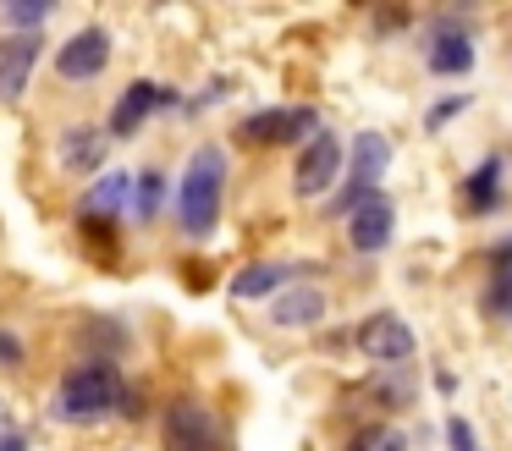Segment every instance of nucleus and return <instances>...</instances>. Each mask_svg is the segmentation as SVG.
<instances>
[{"label":"nucleus","instance_id":"obj_1","mask_svg":"<svg viewBox=\"0 0 512 451\" xmlns=\"http://www.w3.org/2000/svg\"><path fill=\"white\" fill-rule=\"evenodd\" d=\"M226 182H232V154H226V143H215V138L193 143L182 171H177V182H171V226H177L182 242L204 248V242L221 231Z\"/></svg>","mask_w":512,"mask_h":451},{"label":"nucleus","instance_id":"obj_2","mask_svg":"<svg viewBox=\"0 0 512 451\" xmlns=\"http://www.w3.org/2000/svg\"><path fill=\"white\" fill-rule=\"evenodd\" d=\"M122 380L127 374L116 363H67L61 380L50 385V402H45V418L61 429H94L105 418H116V396H122Z\"/></svg>","mask_w":512,"mask_h":451},{"label":"nucleus","instance_id":"obj_3","mask_svg":"<svg viewBox=\"0 0 512 451\" xmlns=\"http://www.w3.org/2000/svg\"><path fill=\"white\" fill-rule=\"evenodd\" d=\"M160 446L166 451H232V429L210 407V396L177 391L160 407Z\"/></svg>","mask_w":512,"mask_h":451},{"label":"nucleus","instance_id":"obj_4","mask_svg":"<svg viewBox=\"0 0 512 451\" xmlns=\"http://www.w3.org/2000/svg\"><path fill=\"white\" fill-rule=\"evenodd\" d=\"M386 171H391V138L386 132H358V138L347 143L342 182H336L331 198H325V220H347L364 198H375Z\"/></svg>","mask_w":512,"mask_h":451},{"label":"nucleus","instance_id":"obj_5","mask_svg":"<svg viewBox=\"0 0 512 451\" xmlns=\"http://www.w3.org/2000/svg\"><path fill=\"white\" fill-rule=\"evenodd\" d=\"M320 110L314 105H265V110H248L243 121L232 127L237 149H281V143H309L320 132Z\"/></svg>","mask_w":512,"mask_h":451},{"label":"nucleus","instance_id":"obj_6","mask_svg":"<svg viewBox=\"0 0 512 451\" xmlns=\"http://www.w3.org/2000/svg\"><path fill=\"white\" fill-rule=\"evenodd\" d=\"M111 55H116L111 28H105V22H83V28H72L67 39L56 44L50 66H56V83L89 88V83H100V77L111 72Z\"/></svg>","mask_w":512,"mask_h":451},{"label":"nucleus","instance_id":"obj_7","mask_svg":"<svg viewBox=\"0 0 512 451\" xmlns=\"http://www.w3.org/2000/svg\"><path fill=\"white\" fill-rule=\"evenodd\" d=\"M342 165H347L342 132L320 127V132H314V138L298 149V165H292V193H298L303 204H314V198H331L336 182H342Z\"/></svg>","mask_w":512,"mask_h":451},{"label":"nucleus","instance_id":"obj_8","mask_svg":"<svg viewBox=\"0 0 512 451\" xmlns=\"http://www.w3.org/2000/svg\"><path fill=\"white\" fill-rule=\"evenodd\" d=\"M353 347H358V358L380 363V369H408L413 352H419V341H413V325L397 314V308H375V314L358 319Z\"/></svg>","mask_w":512,"mask_h":451},{"label":"nucleus","instance_id":"obj_9","mask_svg":"<svg viewBox=\"0 0 512 451\" xmlns=\"http://www.w3.org/2000/svg\"><path fill=\"white\" fill-rule=\"evenodd\" d=\"M56 171L67 182H94L100 171H111V138L94 121H67L56 127Z\"/></svg>","mask_w":512,"mask_h":451},{"label":"nucleus","instance_id":"obj_10","mask_svg":"<svg viewBox=\"0 0 512 451\" xmlns=\"http://www.w3.org/2000/svg\"><path fill=\"white\" fill-rule=\"evenodd\" d=\"M127 198H133V171L111 165V171H100L94 182H83L78 204H72V220H78V226H122Z\"/></svg>","mask_w":512,"mask_h":451},{"label":"nucleus","instance_id":"obj_11","mask_svg":"<svg viewBox=\"0 0 512 451\" xmlns=\"http://www.w3.org/2000/svg\"><path fill=\"white\" fill-rule=\"evenodd\" d=\"M45 33H0V105H23L45 61Z\"/></svg>","mask_w":512,"mask_h":451},{"label":"nucleus","instance_id":"obj_12","mask_svg":"<svg viewBox=\"0 0 512 451\" xmlns=\"http://www.w3.org/2000/svg\"><path fill=\"white\" fill-rule=\"evenodd\" d=\"M155 116H160V83H155V77H133V83L116 94V105L105 110L100 132H105L111 143H133Z\"/></svg>","mask_w":512,"mask_h":451},{"label":"nucleus","instance_id":"obj_13","mask_svg":"<svg viewBox=\"0 0 512 451\" xmlns=\"http://www.w3.org/2000/svg\"><path fill=\"white\" fill-rule=\"evenodd\" d=\"M309 270H314L309 259H254V264H243V270L232 275L226 292H232L237 303H270V297L287 292L292 281H303Z\"/></svg>","mask_w":512,"mask_h":451},{"label":"nucleus","instance_id":"obj_14","mask_svg":"<svg viewBox=\"0 0 512 451\" xmlns=\"http://www.w3.org/2000/svg\"><path fill=\"white\" fill-rule=\"evenodd\" d=\"M265 319L276 330H320L325 319H331V297H325V286H314V281H292L287 292L270 297Z\"/></svg>","mask_w":512,"mask_h":451},{"label":"nucleus","instance_id":"obj_15","mask_svg":"<svg viewBox=\"0 0 512 451\" xmlns=\"http://www.w3.org/2000/svg\"><path fill=\"white\" fill-rule=\"evenodd\" d=\"M342 226H347V248L353 253H364V259L369 253H386L391 237H397V204H391L386 193H375V198H364Z\"/></svg>","mask_w":512,"mask_h":451},{"label":"nucleus","instance_id":"obj_16","mask_svg":"<svg viewBox=\"0 0 512 451\" xmlns=\"http://www.w3.org/2000/svg\"><path fill=\"white\" fill-rule=\"evenodd\" d=\"M127 352H133V330H127L122 314H83V325H78V358L83 363H116L122 369Z\"/></svg>","mask_w":512,"mask_h":451},{"label":"nucleus","instance_id":"obj_17","mask_svg":"<svg viewBox=\"0 0 512 451\" xmlns=\"http://www.w3.org/2000/svg\"><path fill=\"white\" fill-rule=\"evenodd\" d=\"M424 66H430L435 77H463L468 66H474V39H468V28L457 17H441L430 28V39H424Z\"/></svg>","mask_w":512,"mask_h":451},{"label":"nucleus","instance_id":"obj_18","mask_svg":"<svg viewBox=\"0 0 512 451\" xmlns=\"http://www.w3.org/2000/svg\"><path fill=\"white\" fill-rule=\"evenodd\" d=\"M171 204V171L166 165H138L133 171V198H127V220L133 226H155Z\"/></svg>","mask_w":512,"mask_h":451},{"label":"nucleus","instance_id":"obj_19","mask_svg":"<svg viewBox=\"0 0 512 451\" xmlns=\"http://www.w3.org/2000/svg\"><path fill=\"white\" fill-rule=\"evenodd\" d=\"M463 204L474 209V215H490V209H501V154H490L485 165H474V171H468Z\"/></svg>","mask_w":512,"mask_h":451},{"label":"nucleus","instance_id":"obj_20","mask_svg":"<svg viewBox=\"0 0 512 451\" xmlns=\"http://www.w3.org/2000/svg\"><path fill=\"white\" fill-rule=\"evenodd\" d=\"M50 17H56V6H50V0H6V6H0L6 33H45Z\"/></svg>","mask_w":512,"mask_h":451},{"label":"nucleus","instance_id":"obj_21","mask_svg":"<svg viewBox=\"0 0 512 451\" xmlns=\"http://www.w3.org/2000/svg\"><path fill=\"white\" fill-rule=\"evenodd\" d=\"M342 451H408V435H402L397 424H369V429H358V435H347Z\"/></svg>","mask_w":512,"mask_h":451},{"label":"nucleus","instance_id":"obj_22","mask_svg":"<svg viewBox=\"0 0 512 451\" xmlns=\"http://www.w3.org/2000/svg\"><path fill=\"white\" fill-rule=\"evenodd\" d=\"M369 396H375L380 407H408V402H413V380H408V369L380 374V380L369 385Z\"/></svg>","mask_w":512,"mask_h":451},{"label":"nucleus","instance_id":"obj_23","mask_svg":"<svg viewBox=\"0 0 512 451\" xmlns=\"http://www.w3.org/2000/svg\"><path fill=\"white\" fill-rule=\"evenodd\" d=\"M226 99H232V77H210V83H204L199 94L182 99V116H204V110L226 105Z\"/></svg>","mask_w":512,"mask_h":451},{"label":"nucleus","instance_id":"obj_24","mask_svg":"<svg viewBox=\"0 0 512 451\" xmlns=\"http://www.w3.org/2000/svg\"><path fill=\"white\" fill-rule=\"evenodd\" d=\"M23 369H28V336L0 325V374H23Z\"/></svg>","mask_w":512,"mask_h":451},{"label":"nucleus","instance_id":"obj_25","mask_svg":"<svg viewBox=\"0 0 512 451\" xmlns=\"http://www.w3.org/2000/svg\"><path fill=\"white\" fill-rule=\"evenodd\" d=\"M149 413V391L138 380H122V396H116V418L122 424H138V418Z\"/></svg>","mask_w":512,"mask_h":451},{"label":"nucleus","instance_id":"obj_26","mask_svg":"<svg viewBox=\"0 0 512 451\" xmlns=\"http://www.w3.org/2000/svg\"><path fill=\"white\" fill-rule=\"evenodd\" d=\"M468 105H474L468 94H452V99H441V105H430V110H424V132H441L446 121H452V116H463Z\"/></svg>","mask_w":512,"mask_h":451},{"label":"nucleus","instance_id":"obj_27","mask_svg":"<svg viewBox=\"0 0 512 451\" xmlns=\"http://www.w3.org/2000/svg\"><path fill=\"white\" fill-rule=\"evenodd\" d=\"M446 446H452V451H485V446H479V435H474V424H468V418H446Z\"/></svg>","mask_w":512,"mask_h":451},{"label":"nucleus","instance_id":"obj_28","mask_svg":"<svg viewBox=\"0 0 512 451\" xmlns=\"http://www.w3.org/2000/svg\"><path fill=\"white\" fill-rule=\"evenodd\" d=\"M0 451H34V440H28V429H23V424H12L6 435H0Z\"/></svg>","mask_w":512,"mask_h":451},{"label":"nucleus","instance_id":"obj_29","mask_svg":"<svg viewBox=\"0 0 512 451\" xmlns=\"http://www.w3.org/2000/svg\"><path fill=\"white\" fill-rule=\"evenodd\" d=\"M12 424H17V418H12V407H6V396H0V435H6Z\"/></svg>","mask_w":512,"mask_h":451},{"label":"nucleus","instance_id":"obj_30","mask_svg":"<svg viewBox=\"0 0 512 451\" xmlns=\"http://www.w3.org/2000/svg\"><path fill=\"white\" fill-rule=\"evenodd\" d=\"M507 314H512V308H507Z\"/></svg>","mask_w":512,"mask_h":451},{"label":"nucleus","instance_id":"obj_31","mask_svg":"<svg viewBox=\"0 0 512 451\" xmlns=\"http://www.w3.org/2000/svg\"><path fill=\"white\" fill-rule=\"evenodd\" d=\"M160 451H166V446H160Z\"/></svg>","mask_w":512,"mask_h":451}]
</instances>
